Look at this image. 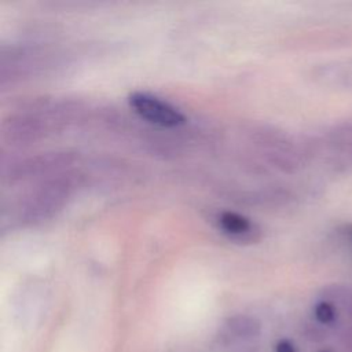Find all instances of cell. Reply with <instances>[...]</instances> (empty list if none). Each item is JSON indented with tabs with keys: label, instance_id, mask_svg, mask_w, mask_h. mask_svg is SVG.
<instances>
[{
	"label": "cell",
	"instance_id": "cell-5",
	"mask_svg": "<svg viewBox=\"0 0 352 352\" xmlns=\"http://www.w3.org/2000/svg\"><path fill=\"white\" fill-rule=\"evenodd\" d=\"M226 330L230 336L241 340H248L253 338L260 334L261 331V323L258 319L250 315L245 314H238L234 316H230L226 320Z\"/></svg>",
	"mask_w": 352,
	"mask_h": 352
},
{
	"label": "cell",
	"instance_id": "cell-7",
	"mask_svg": "<svg viewBox=\"0 0 352 352\" xmlns=\"http://www.w3.org/2000/svg\"><path fill=\"white\" fill-rule=\"evenodd\" d=\"M275 352H297L289 340H280L275 345Z\"/></svg>",
	"mask_w": 352,
	"mask_h": 352
},
{
	"label": "cell",
	"instance_id": "cell-8",
	"mask_svg": "<svg viewBox=\"0 0 352 352\" xmlns=\"http://www.w3.org/2000/svg\"><path fill=\"white\" fill-rule=\"evenodd\" d=\"M342 232H344V238H345V241H346V243H348V246H349V249L352 252V223L345 226Z\"/></svg>",
	"mask_w": 352,
	"mask_h": 352
},
{
	"label": "cell",
	"instance_id": "cell-4",
	"mask_svg": "<svg viewBox=\"0 0 352 352\" xmlns=\"http://www.w3.org/2000/svg\"><path fill=\"white\" fill-rule=\"evenodd\" d=\"M216 223L223 234L235 241L250 242L258 236V228L254 223L235 212H220L216 217Z\"/></svg>",
	"mask_w": 352,
	"mask_h": 352
},
{
	"label": "cell",
	"instance_id": "cell-2",
	"mask_svg": "<svg viewBox=\"0 0 352 352\" xmlns=\"http://www.w3.org/2000/svg\"><path fill=\"white\" fill-rule=\"evenodd\" d=\"M129 106L143 120L164 128H175L186 122L184 116L172 104L146 92H133L128 98Z\"/></svg>",
	"mask_w": 352,
	"mask_h": 352
},
{
	"label": "cell",
	"instance_id": "cell-6",
	"mask_svg": "<svg viewBox=\"0 0 352 352\" xmlns=\"http://www.w3.org/2000/svg\"><path fill=\"white\" fill-rule=\"evenodd\" d=\"M341 348L344 352H352V322H349L342 331Z\"/></svg>",
	"mask_w": 352,
	"mask_h": 352
},
{
	"label": "cell",
	"instance_id": "cell-1",
	"mask_svg": "<svg viewBox=\"0 0 352 352\" xmlns=\"http://www.w3.org/2000/svg\"><path fill=\"white\" fill-rule=\"evenodd\" d=\"M72 191V182L66 176H56L40 187L25 201L22 208V220L38 223L52 217L66 204Z\"/></svg>",
	"mask_w": 352,
	"mask_h": 352
},
{
	"label": "cell",
	"instance_id": "cell-3",
	"mask_svg": "<svg viewBox=\"0 0 352 352\" xmlns=\"http://www.w3.org/2000/svg\"><path fill=\"white\" fill-rule=\"evenodd\" d=\"M70 154L66 153H54V154H43L23 162H19L12 169L11 179H26L30 176H37L41 173H48L54 169L62 168L70 162Z\"/></svg>",
	"mask_w": 352,
	"mask_h": 352
}]
</instances>
